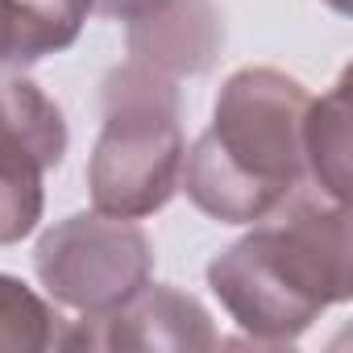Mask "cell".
<instances>
[{"mask_svg":"<svg viewBox=\"0 0 353 353\" xmlns=\"http://www.w3.org/2000/svg\"><path fill=\"white\" fill-rule=\"evenodd\" d=\"M307 88L274 67H245L225 79L212 129L183 150L179 188L200 212L225 225H254L303 183Z\"/></svg>","mask_w":353,"mask_h":353,"instance_id":"2","label":"cell"},{"mask_svg":"<svg viewBox=\"0 0 353 353\" xmlns=\"http://www.w3.org/2000/svg\"><path fill=\"white\" fill-rule=\"evenodd\" d=\"M262 221L212 258L208 287L258 345H291L353 295L349 208L291 196Z\"/></svg>","mask_w":353,"mask_h":353,"instance_id":"1","label":"cell"},{"mask_svg":"<svg viewBox=\"0 0 353 353\" xmlns=\"http://www.w3.org/2000/svg\"><path fill=\"white\" fill-rule=\"evenodd\" d=\"M79 5L88 9V13H100V17H117V21H137V17H145L150 9H158L162 0H79Z\"/></svg>","mask_w":353,"mask_h":353,"instance_id":"11","label":"cell"},{"mask_svg":"<svg viewBox=\"0 0 353 353\" xmlns=\"http://www.w3.org/2000/svg\"><path fill=\"white\" fill-rule=\"evenodd\" d=\"M328 5H332L336 13H349V0H328Z\"/></svg>","mask_w":353,"mask_h":353,"instance_id":"12","label":"cell"},{"mask_svg":"<svg viewBox=\"0 0 353 353\" xmlns=\"http://www.w3.org/2000/svg\"><path fill=\"white\" fill-rule=\"evenodd\" d=\"M225 46V21L212 0H162L129 21V59L170 79L204 75Z\"/></svg>","mask_w":353,"mask_h":353,"instance_id":"7","label":"cell"},{"mask_svg":"<svg viewBox=\"0 0 353 353\" xmlns=\"http://www.w3.org/2000/svg\"><path fill=\"white\" fill-rule=\"evenodd\" d=\"M67 154L63 108L30 79L0 75V245L42 221V174Z\"/></svg>","mask_w":353,"mask_h":353,"instance_id":"5","label":"cell"},{"mask_svg":"<svg viewBox=\"0 0 353 353\" xmlns=\"http://www.w3.org/2000/svg\"><path fill=\"white\" fill-rule=\"evenodd\" d=\"M303 166L324 200H349V75H341V83L324 100L307 104Z\"/></svg>","mask_w":353,"mask_h":353,"instance_id":"9","label":"cell"},{"mask_svg":"<svg viewBox=\"0 0 353 353\" xmlns=\"http://www.w3.org/2000/svg\"><path fill=\"white\" fill-rule=\"evenodd\" d=\"M104 125L88 162L92 204L104 216L141 221L170 204L183 170V125H179V88L170 75L141 63L108 71Z\"/></svg>","mask_w":353,"mask_h":353,"instance_id":"3","label":"cell"},{"mask_svg":"<svg viewBox=\"0 0 353 353\" xmlns=\"http://www.w3.org/2000/svg\"><path fill=\"white\" fill-rule=\"evenodd\" d=\"M67 345V320L21 279L0 274V353H42Z\"/></svg>","mask_w":353,"mask_h":353,"instance_id":"10","label":"cell"},{"mask_svg":"<svg viewBox=\"0 0 353 353\" xmlns=\"http://www.w3.org/2000/svg\"><path fill=\"white\" fill-rule=\"evenodd\" d=\"M216 345V328L212 316L204 312V303L179 287L166 283H145L137 295H129L121 307H112L108 316L83 320L75 328H67V345L63 349H141V353H158V349H174V353H200Z\"/></svg>","mask_w":353,"mask_h":353,"instance_id":"6","label":"cell"},{"mask_svg":"<svg viewBox=\"0 0 353 353\" xmlns=\"http://www.w3.org/2000/svg\"><path fill=\"white\" fill-rule=\"evenodd\" d=\"M88 21L79 0H0V67H30L67 50Z\"/></svg>","mask_w":353,"mask_h":353,"instance_id":"8","label":"cell"},{"mask_svg":"<svg viewBox=\"0 0 353 353\" xmlns=\"http://www.w3.org/2000/svg\"><path fill=\"white\" fill-rule=\"evenodd\" d=\"M34 270L63 307L96 320L150 283L154 250L133 221L79 212L42 233L34 250Z\"/></svg>","mask_w":353,"mask_h":353,"instance_id":"4","label":"cell"}]
</instances>
